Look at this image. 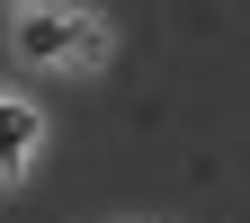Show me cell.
I'll list each match as a JSON object with an SVG mask.
<instances>
[{
  "label": "cell",
  "mask_w": 250,
  "mask_h": 223,
  "mask_svg": "<svg viewBox=\"0 0 250 223\" xmlns=\"http://www.w3.org/2000/svg\"><path fill=\"white\" fill-rule=\"evenodd\" d=\"M9 45H18V62H45V72L54 62H99L107 54V36H99L89 9H45V0L9 18Z\"/></svg>",
  "instance_id": "obj_1"
},
{
  "label": "cell",
  "mask_w": 250,
  "mask_h": 223,
  "mask_svg": "<svg viewBox=\"0 0 250 223\" xmlns=\"http://www.w3.org/2000/svg\"><path fill=\"white\" fill-rule=\"evenodd\" d=\"M36 143H45V116L27 107V99H0V187H9V179H27Z\"/></svg>",
  "instance_id": "obj_2"
},
{
  "label": "cell",
  "mask_w": 250,
  "mask_h": 223,
  "mask_svg": "<svg viewBox=\"0 0 250 223\" xmlns=\"http://www.w3.org/2000/svg\"><path fill=\"white\" fill-rule=\"evenodd\" d=\"M0 99H9V89H0Z\"/></svg>",
  "instance_id": "obj_3"
}]
</instances>
